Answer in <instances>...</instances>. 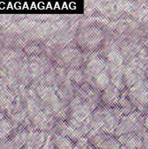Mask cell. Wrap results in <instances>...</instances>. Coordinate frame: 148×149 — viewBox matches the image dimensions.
I'll use <instances>...</instances> for the list:
<instances>
[{
  "instance_id": "obj_1",
  "label": "cell",
  "mask_w": 148,
  "mask_h": 149,
  "mask_svg": "<svg viewBox=\"0 0 148 149\" xmlns=\"http://www.w3.org/2000/svg\"><path fill=\"white\" fill-rule=\"evenodd\" d=\"M144 117L140 111H133L121 117L114 134L118 137L126 134H136L142 137L146 133Z\"/></svg>"
},
{
  "instance_id": "obj_2",
  "label": "cell",
  "mask_w": 148,
  "mask_h": 149,
  "mask_svg": "<svg viewBox=\"0 0 148 149\" xmlns=\"http://www.w3.org/2000/svg\"><path fill=\"white\" fill-rule=\"evenodd\" d=\"M128 97L131 103L136 107L140 112H143L148 107V84L140 79L130 87Z\"/></svg>"
},
{
  "instance_id": "obj_3",
  "label": "cell",
  "mask_w": 148,
  "mask_h": 149,
  "mask_svg": "<svg viewBox=\"0 0 148 149\" xmlns=\"http://www.w3.org/2000/svg\"><path fill=\"white\" fill-rule=\"evenodd\" d=\"M103 32L97 27H89L79 35L78 43L86 50H94L101 43Z\"/></svg>"
},
{
  "instance_id": "obj_4",
  "label": "cell",
  "mask_w": 148,
  "mask_h": 149,
  "mask_svg": "<svg viewBox=\"0 0 148 149\" xmlns=\"http://www.w3.org/2000/svg\"><path fill=\"white\" fill-rule=\"evenodd\" d=\"M59 59L67 66L79 68L83 62V54L78 49L66 48L60 52Z\"/></svg>"
},
{
  "instance_id": "obj_5",
  "label": "cell",
  "mask_w": 148,
  "mask_h": 149,
  "mask_svg": "<svg viewBox=\"0 0 148 149\" xmlns=\"http://www.w3.org/2000/svg\"><path fill=\"white\" fill-rule=\"evenodd\" d=\"M106 66L107 64L106 60H104L99 56H93L89 59L86 65L85 75L93 79L100 72H102L106 68Z\"/></svg>"
},
{
  "instance_id": "obj_6",
  "label": "cell",
  "mask_w": 148,
  "mask_h": 149,
  "mask_svg": "<svg viewBox=\"0 0 148 149\" xmlns=\"http://www.w3.org/2000/svg\"><path fill=\"white\" fill-rule=\"evenodd\" d=\"M102 101L108 107L115 106L120 100V90L112 83L109 84L102 93Z\"/></svg>"
},
{
  "instance_id": "obj_7",
  "label": "cell",
  "mask_w": 148,
  "mask_h": 149,
  "mask_svg": "<svg viewBox=\"0 0 148 149\" xmlns=\"http://www.w3.org/2000/svg\"><path fill=\"white\" fill-rule=\"evenodd\" d=\"M121 146L129 148L143 149L142 137L136 134H126L119 137L118 140Z\"/></svg>"
},
{
  "instance_id": "obj_8",
  "label": "cell",
  "mask_w": 148,
  "mask_h": 149,
  "mask_svg": "<svg viewBox=\"0 0 148 149\" xmlns=\"http://www.w3.org/2000/svg\"><path fill=\"white\" fill-rule=\"evenodd\" d=\"M106 60L108 65L115 67H122L124 63V57L120 49H117L115 45L110 47L106 52Z\"/></svg>"
},
{
  "instance_id": "obj_9",
  "label": "cell",
  "mask_w": 148,
  "mask_h": 149,
  "mask_svg": "<svg viewBox=\"0 0 148 149\" xmlns=\"http://www.w3.org/2000/svg\"><path fill=\"white\" fill-rule=\"evenodd\" d=\"M51 140L56 149H72L75 147L72 140L57 134H52Z\"/></svg>"
},
{
  "instance_id": "obj_10",
  "label": "cell",
  "mask_w": 148,
  "mask_h": 149,
  "mask_svg": "<svg viewBox=\"0 0 148 149\" xmlns=\"http://www.w3.org/2000/svg\"><path fill=\"white\" fill-rule=\"evenodd\" d=\"M15 127L9 117H5L0 121V141L8 139L13 133Z\"/></svg>"
},
{
  "instance_id": "obj_11",
  "label": "cell",
  "mask_w": 148,
  "mask_h": 149,
  "mask_svg": "<svg viewBox=\"0 0 148 149\" xmlns=\"http://www.w3.org/2000/svg\"><path fill=\"white\" fill-rule=\"evenodd\" d=\"M92 80H93L94 86L99 90H100V91L105 90L106 87L110 84V77H109L106 68L102 72H100L97 77H95Z\"/></svg>"
},
{
  "instance_id": "obj_12",
  "label": "cell",
  "mask_w": 148,
  "mask_h": 149,
  "mask_svg": "<svg viewBox=\"0 0 148 149\" xmlns=\"http://www.w3.org/2000/svg\"><path fill=\"white\" fill-rule=\"evenodd\" d=\"M66 77L68 79L73 81L76 84H81L84 79L85 75L79 68H71L68 71Z\"/></svg>"
},
{
  "instance_id": "obj_13",
  "label": "cell",
  "mask_w": 148,
  "mask_h": 149,
  "mask_svg": "<svg viewBox=\"0 0 148 149\" xmlns=\"http://www.w3.org/2000/svg\"><path fill=\"white\" fill-rule=\"evenodd\" d=\"M99 149H121V145L118 140L109 136Z\"/></svg>"
},
{
  "instance_id": "obj_14",
  "label": "cell",
  "mask_w": 148,
  "mask_h": 149,
  "mask_svg": "<svg viewBox=\"0 0 148 149\" xmlns=\"http://www.w3.org/2000/svg\"><path fill=\"white\" fill-rule=\"evenodd\" d=\"M144 127L148 132V113L147 115L144 118Z\"/></svg>"
},
{
  "instance_id": "obj_15",
  "label": "cell",
  "mask_w": 148,
  "mask_h": 149,
  "mask_svg": "<svg viewBox=\"0 0 148 149\" xmlns=\"http://www.w3.org/2000/svg\"><path fill=\"white\" fill-rule=\"evenodd\" d=\"M5 117H6V114H5L3 111H1V110H0V121H1L3 119H4Z\"/></svg>"
},
{
  "instance_id": "obj_16",
  "label": "cell",
  "mask_w": 148,
  "mask_h": 149,
  "mask_svg": "<svg viewBox=\"0 0 148 149\" xmlns=\"http://www.w3.org/2000/svg\"><path fill=\"white\" fill-rule=\"evenodd\" d=\"M72 149H79V148L78 146H75V147H74Z\"/></svg>"
}]
</instances>
